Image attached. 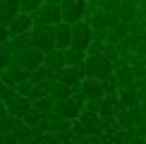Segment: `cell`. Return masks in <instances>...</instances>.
Masks as SVG:
<instances>
[{
	"instance_id": "2",
	"label": "cell",
	"mask_w": 146,
	"mask_h": 144,
	"mask_svg": "<svg viewBox=\"0 0 146 144\" xmlns=\"http://www.w3.org/2000/svg\"><path fill=\"white\" fill-rule=\"evenodd\" d=\"M84 75L89 79H98V82H106L115 75L113 70V63H108L103 55H86V63H84Z\"/></svg>"
},
{
	"instance_id": "26",
	"label": "cell",
	"mask_w": 146,
	"mask_h": 144,
	"mask_svg": "<svg viewBox=\"0 0 146 144\" xmlns=\"http://www.w3.org/2000/svg\"><path fill=\"white\" fill-rule=\"evenodd\" d=\"M15 135H17V139H19V144H29L34 139V130L29 127V125H24V123H19V127L15 130Z\"/></svg>"
},
{
	"instance_id": "17",
	"label": "cell",
	"mask_w": 146,
	"mask_h": 144,
	"mask_svg": "<svg viewBox=\"0 0 146 144\" xmlns=\"http://www.w3.org/2000/svg\"><path fill=\"white\" fill-rule=\"evenodd\" d=\"M65 53V63H67V67H84V63H86V53H79L74 48H67Z\"/></svg>"
},
{
	"instance_id": "21",
	"label": "cell",
	"mask_w": 146,
	"mask_h": 144,
	"mask_svg": "<svg viewBox=\"0 0 146 144\" xmlns=\"http://www.w3.org/2000/svg\"><path fill=\"white\" fill-rule=\"evenodd\" d=\"M41 0H19V15H36L38 12V7H41Z\"/></svg>"
},
{
	"instance_id": "24",
	"label": "cell",
	"mask_w": 146,
	"mask_h": 144,
	"mask_svg": "<svg viewBox=\"0 0 146 144\" xmlns=\"http://www.w3.org/2000/svg\"><path fill=\"white\" fill-rule=\"evenodd\" d=\"M129 118H132V125H134V127H139L141 123H146V106H144V103L134 106V108L129 111Z\"/></svg>"
},
{
	"instance_id": "9",
	"label": "cell",
	"mask_w": 146,
	"mask_h": 144,
	"mask_svg": "<svg viewBox=\"0 0 146 144\" xmlns=\"http://www.w3.org/2000/svg\"><path fill=\"white\" fill-rule=\"evenodd\" d=\"M5 106H7L10 115H12V118H17V120H24L29 113L34 111L31 99H24V96H17V99H12L10 103H5Z\"/></svg>"
},
{
	"instance_id": "37",
	"label": "cell",
	"mask_w": 146,
	"mask_h": 144,
	"mask_svg": "<svg viewBox=\"0 0 146 144\" xmlns=\"http://www.w3.org/2000/svg\"><path fill=\"white\" fill-rule=\"evenodd\" d=\"M84 111H86V113H91V115H98V113H101V101H86Z\"/></svg>"
},
{
	"instance_id": "31",
	"label": "cell",
	"mask_w": 146,
	"mask_h": 144,
	"mask_svg": "<svg viewBox=\"0 0 146 144\" xmlns=\"http://www.w3.org/2000/svg\"><path fill=\"white\" fill-rule=\"evenodd\" d=\"M43 120H46V118H43V115H41V113H38V111H31V113H29V115H27V118H24V120H22V123H24V125H29V127H31V130H34V127H36V125H41V123H43Z\"/></svg>"
},
{
	"instance_id": "14",
	"label": "cell",
	"mask_w": 146,
	"mask_h": 144,
	"mask_svg": "<svg viewBox=\"0 0 146 144\" xmlns=\"http://www.w3.org/2000/svg\"><path fill=\"white\" fill-rule=\"evenodd\" d=\"M55 46L58 51H67V48H72V27L70 24H58L55 27Z\"/></svg>"
},
{
	"instance_id": "12",
	"label": "cell",
	"mask_w": 146,
	"mask_h": 144,
	"mask_svg": "<svg viewBox=\"0 0 146 144\" xmlns=\"http://www.w3.org/2000/svg\"><path fill=\"white\" fill-rule=\"evenodd\" d=\"M120 106V94H106L101 101V113L98 118L101 120H108V118H115V111Z\"/></svg>"
},
{
	"instance_id": "43",
	"label": "cell",
	"mask_w": 146,
	"mask_h": 144,
	"mask_svg": "<svg viewBox=\"0 0 146 144\" xmlns=\"http://www.w3.org/2000/svg\"><path fill=\"white\" fill-rule=\"evenodd\" d=\"M7 118H10V111H7V106H5V103H0V123H5Z\"/></svg>"
},
{
	"instance_id": "19",
	"label": "cell",
	"mask_w": 146,
	"mask_h": 144,
	"mask_svg": "<svg viewBox=\"0 0 146 144\" xmlns=\"http://www.w3.org/2000/svg\"><path fill=\"white\" fill-rule=\"evenodd\" d=\"M115 120H117L120 130H132L134 125H132V118H129V111H127L125 106H117V111H115Z\"/></svg>"
},
{
	"instance_id": "35",
	"label": "cell",
	"mask_w": 146,
	"mask_h": 144,
	"mask_svg": "<svg viewBox=\"0 0 146 144\" xmlns=\"http://www.w3.org/2000/svg\"><path fill=\"white\" fill-rule=\"evenodd\" d=\"M144 39H146V36H144ZM144 39H141V36H129V39H127L125 43H127V48H129L132 53H137L139 48H141V43H144Z\"/></svg>"
},
{
	"instance_id": "27",
	"label": "cell",
	"mask_w": 146,
	"mask_h": 144,
	"mask_svg": "<svg viewBox=\"0 0 146 144\" xmlns=\"http://www.w3.org/2000/svg\"><path fill=\"white\" fill-rule=\"evenodd\" d=\"M34 111H38L41 115H48L50 111H55V101L48 96V99H41V101H34Z\"/></svg>"
},
{
	"instance_id": "44",
	"label": "cell",
	"mask_w": 146,
	"mask_h": 144,
	"mask_svg": "<svg viewBox=\"0 0 146 144\" xmlns=\"http://www.w3.org/2000/svg\"><path fill=\"white\" fill-rule=\"evenodd\" d=\"M137 137H144V139H146V123H141L137 127Z\"/></svg>"
},
{
	"instance_id": "20",
	"label": "cell",
	"mask_w": 146,
	"mask_h": 144,
	"mask_svg": "<svg viewBox=\"0 0 146 144\" xmlns=\"http://www.w3.org/2000/svg\"><path fill=\"white\" fill-rule=\"evenodd\" d=\"M120 106H125L127 111H132L134 106H139V94H137V91H127V89H122V91H120Z\"/></svg>"
},
{
	"instance_id": "32",
	"label": "cell",
	"mask_w": 146,
	"mask_h": 144,
	"mask_svg": "<svg viewBox=\"0 0 146 144\" xmlns=\"http://www.w3.org/2000/svg\"><path fill=\"white\" fill-rule=\"evenodd\" d=\"M103 132H106L108 137L117 135V132H120V125H117V120H115V118H108V120H103Z\"/></svg>"
},
{
	"instance_id": "39",
	"label": "cell",
	"mask_w": 146,
	"mask_h": 144,
	"mask_svg": "<svg viewBox=\"0 0 146 144\" xmlns=\"http://www.w3.org/2000/svg\"><path fill=\"white\" fill-rule=\"evenodd\" d=\"M103 48H106V46H103V43H96V41H94V43L89 46V51H86V55H103Z\"/></svg>"
},
{
	"instance_id": "10",
	"label": "cell",
	"mask_w": 146,
	"mask_h": 144,
	"mask_svg": "<svg viewBox=\"0 0 146 144\" xmlns=\"http://www.w3.org/2000/svg\"><path fill=\"white\" fill-rule=\"evenodd\" d=\"M10 39H17V36H24V34H29V31H34V19L29 15H19L15 22L10 24Z\"/></svg>"
},
{
	"instance_id": "30",
	"label": "cell",
	"mask_w": 146,
	"mask_h": 144,
	"mask_svg": "<svg viewBox=\"0 0 146 144\" xmlns=\"http://www.w3.org/2000/svg\"><path fill=\"white\" fill-rule=\"evenodd\" d=\"M17 89L15 87H7V84H0V99H3V103H10L12 99H17Z\"/></svg>"
},
{
	"instance_id": "6",
	"label": "cell",
	"mask_w": 146,
	"mask_h": 144,
	"mask_svg": "<svg viewBox=\"0 0 146 144\" xmlns=\"http://www.w3.org/2000/svg\"><path fill=\"white\" fill-rule=\"evenodd\" d=\"M34 48H38L41 53H50V51H58L55 46V27L50 29H34Z\"/></svg>"
},
{
	"instance_id": "15",
	"label": "cell",
	"mask_w": 146,
	"mask_h": 144,
	"mask_svg": "<svg viewBox=\"0 0 146 144\" xmlns=\"http://www.w3.org/2000/svg\"><path fill=\"white\" fill-rule=\"evenodd\" d=\"M46 67L53 72V75H60L65 67H67V63H65V53L62 51H50V53H46Z\"/></svg>"
},
{
	"instance_id": "29",
	"label": "cell",
	"mask_w": 146,
	"mask_h": 144,
	"mask_svg": "<svg viewBox=\"0 0 146 144\" xmlns=\"http://www.w3.org/2000/svg\"><path fill=\"white\" fill-rule=\"evenodd\" d=\"M19 123H22V120H17V118H12V115H10L5 123H0V135H12V132L19 127Z\"/></svg>"
},
{
	"instance_id": "1",
	"label": "cell",
	"mask_w": 146,
	"mask_h": 144,
	"mask_svg": "<svg viewBox=\"0 0 146 144\" xmlns=\"http://www.w3.org/2000/svg\"><path fill=\"white\" fill-rule=\"evenodd\" d=\"M31 19H34V29L58 27V24H62V5L55 3V0H46L38 7V12L31 15Z\"/></svg>"
},
{
	"instance_id": "11",
	"label": "cell",
	"mask_w": 146,
	"mask_h": 144,
	"mask_svg": "<svg viewBox=\"0 0 146 144\" xmlns=\"http://www.w3.org/2000/svg\"><path fill=\"white\" fill-rule=\"evenodd\" d=\"M82 91L86 94L89 101H103V96H106L103 82H98V79H89V77L82 82Z\"/></svg>"
},
{
	"instance_id": "45",
	"label": "cell",
	"mask_w": 146,
	"mask_h": 144,
	"mask_svg": "<svg viewBox=\"0 0 146 144\" xmlns=\"http://www.w3.org/2000/svg\"><path fill=\"white\" fill-rule=\"evenodd\" d=\"M132 144H146V139H144V137H134V139H132Z\"/></svg>"
},
{
	"instance_id": "41",
	"label": "cell",
	"mask_w": 146,
	"mask_h": 144,
	"mask_svg": "<svg viewBox=\"0 0 146 144\" xmlns=\"http://www.w3.org/2000/svg\"><path fill=\"white\" fill-rule=\"evenodd\" d=\"M43 144H62V142L55 132H48V135H43Z\"/></svg>"
},
{
	"instance_id": "3",
	"label": "cell",
	"mask_w": 146,
	"mask_h": 144,
	"mask_svg": "<svg viewBox=\"0 0 146 144\" xmlns=\"http://www.w3.org/2000/svg\"><path fill=\"white\" fill-rule=\"evenodd\" d=\"M43 63H46V53H41L38 48H29V51H24L22 55L12 58L10 67H22L27 72H36L38 67H43Z\"/></svg>"
},
{
	"instance_id": "25",
	"label": "cell",
	"mask_w": 146,
	"mask_h": 144,
	"mask_svg": "<svg viewBox=\"0 0 146 144\" xmlns=\"http://www.w3.org/2000/svg\"><path fill=\"white\" fill-rule=\"evenodd\" d=\"M101 10H103V0H91V3H86V10H84V22H91Z\"/></svg>"
},
{
	"instance_id": "7",
	"label": "cell",
	"mask_w": 146,
	"mask_h": 144,
	"mask_svg": "<svg viewBox=\"0 0 146 144\" xmlns=\"http://www.w3.org/2000/svg\"><path fill=\"white\" fill-rule=\"evenodd\" d=\"M17 17H19V0H0V27L10 29Z\"/></svg>"
},
{
	"instance_id": "5",
	"label": "cell",
	"mask_w": 146,
	"mask_h": 144,
	"mask_svg": "<svg viewBox=\"0 0 146 144\" xmlns=\"http://www.w3.org/2000/svg\"><path fill=\"white\" fill-rule=\"evenodd\" d=\"M62 5V22L74 27V24L84 22V10H86V3L84 0H60Z\"/></svg>"
},
{
	"instance_id": "22",
	"label": "cell",
	"mask_w": 146,
	"mask_h": 144,
	"mask_svg": "<svg viewBox=\"0 0 146 144\" xmlns=\"http://www.w3.org/2000/svg\"><path fill=\"white\" fill-rule=\"evenodd\" d=\"M50 77H53V72H50V70H48L46 65H43V67H38L36 72H31V77H29V82H31L34 87H38V84H43L46 79H50Z\"/></svg>"
},
{
	"instance_id": "28",
	"label": "cell",
	"mask_w": 146,
	"mask_h": 144,
	"mask_svg": "<svg viewBox=\"0 0 146 144\" xmlns=\"http://www.w3.org/2000/svg\"><path fill=\"white\" fill-rule=\"evenodd\" d=\"M127 67H132V70H146V58L141 55H137V53H129L127 55Z\"/></svg>"
},
{
	"instance_id": "38",
	"label": "cell",
	"mask_w": 146,
	"mask_h": 144,
	"mask_svg": "<svg viewBox=\"0 0 146 144\" xmlns=\"http://www.w3.org/2000/svg\"><path fill=\"white\" fill-rule=\"evenodd\" d=\"M10 65H12V55L0 48V70H10Z\"/></svg>"
},
{
	"instance_id": "36",
	"label": "cell",
	"mask_w": 146,
	"mask_h": 144,
	"mask_svg": "<svg viewBox=\"0 0 146 144\" xmlns=\"http://www.w3.org/2000/svg\"><path fill=\"white\" fill-rule=\"evenodd\" d=\"M129 36H141V39H144V36H146V27H144L141 22L129 24Z\"/></svg>"
},
{
	"instance_id": "8",
	"label": "cell",
	"mask_w": 146,
	"mask_h": 144,
	"mask_svg": "<svg viewBox=\"0 0 146 144\" xmlns=\"http://www.w3.org/2000/svg\"><path fill=\"white\" fill-rule=\"evenodd\" d=\"M84 79H86L84 67H65V70L58 75V82L62 84V87H70V89H77Z\"/></svg>"
},
{
	"instance_id": "18",
	"label": "cell",
	"mask_w": 146,
	"mask_h": 144,
	"mask_svg": "<svg viewBox=\"0 0 146 144\" xmlns=\"http://www.w3.org/2000/svg\"><path fill=\"white\" fill-rule=\"evenodd\" d=\"M129 39V24H115L110 29V43H122V41Z\"/></svg>"
},
{
	"instance_id": "33",
	"label": "cell",
	"mask_w": 146,
	"mask_h": 144,
	"mask_svg": "<svg viewBox=\"0 0 146 144\" xmlns=\"http://www.w3.org/2000/svg\"><path fill=\"white\" fill-rule=\"evenodd\" d=\"M94 41L96 43H110V29H98V31H94Z\"/></svg>"
},
{
	"instance_id": "40",
	"label": "cell",
	"mask_w": 146,
	"mask_h": 144,
	"mask_svg": "<svg viewBox=\"0 0 146 144\" xmlns=\"http://www.w3.org/2000/svg\"><path fill=\"white\" fill-rule=\"evenodd\" d=\"M96 118H98V115H91V113H86V111H82V113H79V123H82V125H86V123H94V120Z\"/></svg>"
},
{
	"instance_id": "34",
	"label": "cell",
	"mask_w": 146,
	"mask_h": 144,
	"mask_svg": "<svg viewBox=\"0 0 146 144\" xmlns=\"http://www.w3.org/2000/svg\"><path fill=\"white\" fill-rule=\"evenodd\" d=\"M103 89H106V94H120V84H117V79H115V75L110 77V79L103 82Z\"/></svg>"
},
{
	"instance_id": "23",
	"label": "cell",
	"mask_w": 146,
	"mask_h": 144,
	"mask_svg": "<svg viewBox=\"0 0 146 144\" xmlns=\"http://www.w3.org/2000/svg\"><path fill=\"white\" fill-rule=\"evenodd\" d=\"M72 94H74V91H72L70 87H62V84H58V87L53 89L50 99L55 101V103H60V101H70V99H72Z\"/></svg>"
},
{
	"instance_id": "42",
	"label": "cell",
	"mask_w": 146,
	"mask_h": 144,
	"mask_svg": "<svg viewBox=\"0 0 146 144\" xmlns=\"http://www.w3.org/2000/svg\"><path fill=\"white\" fill-rule=\"evenodd\" d=\"M7 41H10V31H7L5 27H0V48L7 43Z\"/></svg>"
},
{
	"instance_id": "13",
	"label": "cell",
	"mask_w": 146,
	"mask_h": 144,
	"mask_svg": "<svg viewBox=\"0 0 146 144\" xmlns=\"http://www.w3.org/2000/svg\"><path fill=\"white\" fill-rule=\"evenodd\" d=\"M55 113H60V118H62V120L74 123V120L79 118V113H82V108L70 99V101H60V103H55Z\"/></svg>"
},
{
	"instance_id": "46",
	"label": "cell",
	"mask_w": 146,
	"mask_h": 144,
	"mask_svg": "<svg viewBox=\"0 0 146 144\" xmlns=\"http://www.w3.org/2000/svg\"><path fill=\"white\" fill-rule=\"evenodd\" d=\"M62 144H74V142H72V139H70V142H62Z\"/></svg>"
},
{
	"instance_id": "4",
	"label": "cell",
	"mask_w": 146,
	"mask_h": 144,
	"mask_svg": "<svg viewBox=\"0 0 146 144\" xmlns=\"http://www.w3.org/2000/svg\"><path fill=\"white\" fill-rule=\"evenodd\" d=\"M91 43H94V29L89 27V22L74 24L72 27V48L79 53H86Z\"/></svg>"
},
{
	"instance_id": "16",
	"label": "cell",
	"mask_w": 146,
	"mask_h": 144,
	"mask_svg": "<svg viewBox=\"0 0 146 144\" xmlns=\"http://www.w3.org/2000/svg\"><path fill=\"white\" fill-rule=\"evenodd\" d=\"M137 15H139V3L134 0H125V3H120V22L122 24H134L137 22Z\"/></svg>"
}]
</instances>
